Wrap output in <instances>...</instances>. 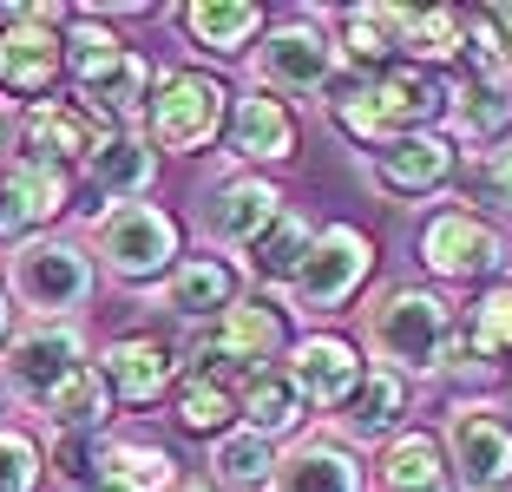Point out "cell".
Returning <instances> with one entry per match:
<instances>
[{
    "mask_svg": "<svg viewBox=\"0 0 512 492\" xmlns=\"http://www.w3.org/2000/svg\"><path fill=\"white\" fill-rule=\"evenodd\" d=\"M92 263L112 269L119 283L145 289V283H165L171 269L184 263V224L171 217L165 204H151V197H138V204H112L92 217Z\"/></svg>",
    "mask_w": 512,
    "mask_h": 492,
    "instance_id": "cell-4",
    "label": "cell"
},
{
    "mask_svg": "<svg viewBox=\"0 0 512 492\" xmlns=\"http://www.w3.org/2000/svg\"><path fill=\"white\" fill-rule=\"evenodd\" d=\"M453 348H460V309L434 289H381L375 309H368V355L375 368L401 374V381H427V374L453 368Z\"/></svg>",
    "mask_w": 512,
    "mask_h": 492,
    "instance_id": "cell-2",
    "label": "cell"
},
{
    "mask_svg": "<svg viewBox=\"0 0 512 492\" xmlns=\"http://www.w3.org/2000/svg\"><path fill=\"white\" fill-rule=\"evenodd\" d=\"M66 204H73V171L14 158L0 171V243L20 250V243H33V237H53Z\"/></svg>",
    "mask_w": 512,
    "mask_h": 492,
    "instance_id": "cell-14",
    "label": "cell"
},
{
    "mask_svg": "<svg viewBox=\"0 0 512 492\" xmlns=\"http://www.w3.org/2000/svg\"><path fill=\"white\" fill-rule=\"evenodd\" d=\"M230 105H237V92H230L217 73L171 66V73L151 79V99H145L138 132L151 138V151H178V158H191V151H211L217 138H224Z\"/></svg>",
    "mask_w": 512,
    "mask_h": 492,
    "instance_id": "cell-5",
    "label": "cell"
},
{
    "mask_svg": "<svg viewBox=\"0 0 512 492\" xmlns=\"http://www.w3.org/2000/svg\"><path fill=\"white\" fill-rule=\"evenodd\" d=\"M0 394H7V388H0Z\"/></svg>",
    "mask_w": 512,
    "mask_h": 492,
    "instance_id": "cell-43",
    "label": "cell"
},
{
    "mask_svg": "<svg viewBox=\"0 0 512 492\" xmlns=\"http://www.w3.org/2000/svg\"><path fill=\"white\" fill-rule=\"evenodd\" d=\"M7 342H14V302H0V361H7Z\"/></svg>",
    "mask_w": 512,
    "mask_h": 492,
    "instance_id": "cell-39",
    "label": "cell"
},
{
    "mask_svg": "<svg viewBox=\"0 0 512 492\" xmlns=\"http://www.w3.org/2000/svg\"><path fill=\"white\" fill-rule=\"evenodd\" d=\"M421 263L440 283H486L506 269V237L486 224L480 210H434L421 224Z\"/></svg>",
    "mask_w": 512,
    "mask_h": 492,
    "instance_id": "cell-11",
    "label": "cell"
},
{
    "mask_svg": "<svg viewBox=\"0 0 512 492\" xmlns=\"http://www.w3.org/2000/svg\"><path fill=\"white\" fill-rule=\"evenodd\" d=\"M289 381H296V394H302V407L309 414H342L348 401H355V388H362V374H368V361H362V348L348 342V335H302V342H289Z\"/></svg>",
    "mask_w": 512,
    "mask_h": 492,
    "instance_id": "cell-15",
    "label": "cell"
},
{
    "mask_svg": "<svg viewBox=\"0 0 512 492\" xmlns=\"http://www.w3.org/2000/svg\"><path fill=\"white\" fill-rule=\"evenodd\" d=\"M171 420L197 440H224L237 427V388L217 381V374H184L178 381V401H171Z\"/></svg>",
    "mask_w": 512,
    "mask_h": 492,
    "instance_id": "cell-35",
    "label": "cell"
},
{
    "mask_svg": "<svg viewBox=\"0 0 512 492\" xmlns=\"http://www.w3.org/2000/svg\"><path fill=\"white\" fill-rule=\"evenodd\" d=\"M480 191H486V197H493V204H499V210H512V138H506V145H499V151H493V158H486V164H480Z\"/></svg>",
    "mask_w": 512,
    "mask_h": 492,
    "instance_id": "cell-38",
    "label": "cell"
},
{
    "mask_svg": "<svg viewBox=\"0 0 512 492\" xmlns=\"http://www.w3.org/2000/svg\"><path fill=\"white\" fill-rule=\"evenodd\" d=\"M283 191H276L270 178H256V171H237V178L211 184L204 191V210H197V224H204V237L217 243V250H250L263 230L283 217Z\"/></svg>",
    "mask_w": 512,
    "mask_h": 492,
    "instance_id": "cell-16",
    "label": "cell"
},
{
    "mask_svg": "<svg viewBox=\"0 0 512 492\" xmlns=\"http://www.w3.org/2000/svg\"><path fill=\"white\" fill-rule=\"evenodd\" d=\"M453 368H512V283H493L467 302Z\"/></svg>",
    "mask_w": 512,
    "mask_h": 492,
    "instance_id": "cell-26",
    "label": "cell"
},
{
    "mask_svg": "<svg viewBox=\"0 0 512 492\" xmlns=\"http://www.w3.org/2000/svg\"><path fill=\"white\" fill-rule=\"evenodd\" d=\"M7 276V302L27 309L33 322H79V309L99 289V263H92L86 243L73 237H33L20 250H7L0 263Z\"/></svg>",
    "mask_w": 512,
    "mask_h": 492,
    "instance_id": "cell-3",
    "label": "cell"
},
{
    "mask_svg": "<svg viewBox=\"0 0 512 492\" xmlns=\"http://www.w3.org/2000/svg\"><path fill=\"white\" fill-rule=\"evenodd\" d=\"M237 296H243V269L230 256H184L165 283H158V309H171L178 322H204V328Z\"/></svg>",
    "mask_w": 512,
    "mask_h": 492,
    "instance_id": "cell-20",
    "label": "cell"
},
{
    "mask_svg": "<svg viewBox=\"0 0 512 492\" xmlns=\"http://www.w3.org/2000/svg\"><path fill=\"white\" fill-rule=\"evenodd\" d=\"M125 60H132V46H125L106 20H73V27H66V79H73L79 99L99 92Z\"/></svg>",
    "mask_w": 512,
    "mask_h": 492,
    "instance_id": "cell-33",
    "label": "cell"
},
{
    "mask_svg": "<svg viewBox=\"0 0 512 492\" xmlns=\"http://www.w3.org/2000/svg\"><path fill=\"white\" fill-rule=\"evenodd\" d=\"M224 145H230V158H243V164H289L302 151V125H296V112H289L283 99L243 92V99L230 105Z\"/></svg>",
    "mask_w": 512,
    "mask_h": 492,
    "instance_id": "cell-19",
    "label": "cell"
},
{
    "mask_svg": "<svg viewBox=\"0 0 512 492\" xmlns=\"http://www.w3.org/2000/svg\"><path fill=\"white\" fill-rule=\"evenodd\" d=\"M335 420H342L348 440H394V433H401V420H407V381L368 361V374H362V388H355V401H348Z\"/></svg>",
    "mask_w": 512,
    "mask_h": 492,
    "instance_id": "cell-30",
    "label": "cell"
},
{
    "mask_svg": "<svg viewBox=\"0 0 512 492\" xmlns=\"http://www.w3.org/2000/svg\"><path fill=\"white\" fill-rule=\"evenodd\" d=\"M362 158H368L375 191L394 197V204H414V197L447 191L453 171H460V145H453L447 132H401V138H388V145L362 151Z\"/></svg>",
    "mask_w": 512,
    "mask_h": 492,
    "instance_id": "cell-12",
    "label": "cell"
},
{
    "mask_svg": "<svg viewBox=\"0 0 512 492\" xmlns=\"http://www.w3.org/2000/svg\"><path fill=\"white\" fill-rule=\"evenodd\" d=\"M447 460L467 492H506L512 486V420L493 401H460L447 414Z\"/></svg>",
    "mask_w": 512,
    "mask_h": 492,
    "instance_id": "cell-13",
    "label": "cell"
},
{
    "mask_svg": "<svg viewBox=\"0 0 512 492\" xmlns=\"http://www.w3.org/2000/svg\"><path fill=\"white\" fill-rule=\"evenodd\" d=\"M119 125H106L86 99H40V105H20L14 119V158L27 164H53V171H86L92 151L106 145Z\"/></svg>",
    "mask_w": 512,
    "mask_h": 492,
    "instance_id": "cell-9",
    "label": "cell"
},
{
    "mask_svg": "<svg viewBox=\"0 0 512 492\" xmlns=\"http://www.w3.org/2000/svg\"><path fill=\"white\" fill-rule=\"evenodd\" d=\"M197 368L191 374H217V368H237L243 381L263 374L276 355H289V309L270 296H237L197 342Z\"/></svg>",
    "mask_w": 512,
    "mask_h": 492,
    "instance_id": "cell-8",
    "label": "cell"
},
{
    "mask_svg": "<svg viewBox=\"0 0 512 492\" xmlns=\"http://www.w3.org/2000/svg\"><path fill=\"white\" fill-rule=\"evenodd\" d=\"M92 368L106 374V388L119 407H151V401H165V394H178V348L165 335H119V342L99 348Z\"/></svg>",
    "mask_w": 512,
    "mask_h": 492,
    "instance_id": "cell-18",
    "label": "cell"
},
{
    "mask_svg": "<svg viewBox=\"0 0 512 492\" xmlns=\"http://www.w3.org/2000/svg\"><path fill=\"white\" fill-rule=\"evenodd\" d=\"M512 132V99L493 86H473V79H453V99H447V138L460 145H499Z\"/></svg>",
    "mask_w": 512,
    "mask_h": 492,
    "instance_id": "cell-34",
    "label": "cell"
},
{
    "mask_svg": "<svg viewBox=\"0 0 512 492\" xmlns=\"http://www.w3.org/2000/svg\"><path fill=\"white\" fill-rule=\"evenodd\" d=\"M375 276V237L355 224H322L309 256H302L296 283H289V309L296 315H335L368 289Z\"/></svg>",
    "mask_w": 512,
    "mask_h": 492,
    "instance_id": "cell-7",
    "label": "cell"
},
{
    "mask_svg": "<svg viewBox=\"0 0 512 492\" xmlns=\"http://www.w3.org/2000/svg\"><path fill=\"white\" fill-rule=\"evenodd\" d=\"M375 486L381 492H453V460H447V440L427 427H407L394 433L375 460Z\"/></svg>",
    "mask_w": 512,
    "mask_h": 492,
    "instance_id": "cell-23",
    "label": "cell"
},
{
    "mask_svg": "<svg viewBox=\"0 0 512 492\" xmlns=\"http://www.w3.org/2000/svg\"><path fill=\"white\" fill-rule=\"evenodd\" d=\"M447 99H453L447 73H427V66L401 60L375 79L342 73L329 86V119H335V132H348L362 151H375L401 132H434V119H447Z\"/></svg>",
    "mask_w": 512,
    "mask_h": 492,
    "instance_id": "cell-1",
    "label": "cell"
},
{
    "mask_svg": "<svg viewBox=\"0 0 512 492\" xmlns=\"http://www.w3.org/2000/svg\"><path fill=\"white\" fill-rule=\"evenodd\" d=\"M237 414H243V427H250V433L283 440V433H296L302 420H309V407H302L296 381H289L283 368H263V374H250V381L237 388Z\"/></svg>",
    "mask_w": 512,
    "mask_h": 492,
    "instance_id": "cell-31",
    "label": "cell"
},
{
    "mask_svg": "<svg viewBox=\"0 0 512 492\" xmlns=\"http://www.w3.org/2000/svg\"><path fill=\"white\" fill-rule=\"evenodd\" d=\"M250 73H256V92H270L283 105L329 99V86L342 79V53H335V40L316 20H283V27H270L250 46Z\"/></svg>",
    "mask_w": 512,
    "mask_h": 492,
    "instance_id": "cell-6",
    "label": "cell"
},
{
    "mask_svg": "<svg viewBox=\"0 0 512 492\" xmlns=\"http://www.w3.org/2000/svg\"><path fill=\"white\" fill-rule=\"evenodd\" d=\"M309 243H316V224H309V217H296V210H283V217H276V224L250 243V250H243V276L289 296V283H296V269H302V256H309Z\"/></svg>",
    "mask_w": 512,
    "mask_h": 492,
    "instance_id": "cell-29",
    "label": "cell"
},
{
    "mask_svg": "<svg viewBox=\"0 0 512 492\" xmlns=\"http://www.w3.org/2000/svg\"><path fill=\"white\" fill-rule=\"evenodd\" d=\"M60 79H66V33L46 27V20H33V7H27L20 27L0 33V92H7L14 105L20 99L40 105V99H53Z\"/></svg>",
    "mask_w": 512,
    "mask_h": 492,
    "instance_id": "cell-17",
    "label": "cell"
},
{
    "mask_svg": "<svg viewBox=\"0 0 512 492\" xmlns=\"http://www.w3.org/2000/svg\"><path fill=\"white\" fill-rule=\"evenodd\" d=\"M460 46H467V14H453V7H407V27H401L407 66L447 73V66H460Z\"/></svg>",
    "mask_w": 512,
    "mask_h": 492,
    "instance_id": "cell-32",
    "label": "cell"
},
{
    "mask_svg": "<svg viewBox=\"0 0 512 492\" xmlns=\"http://www.w3.org/2000/svg\"><path fill=\"white\" fill-rule=\"evenodd\" d=\"M79 368H86V335H79V322H27V328H14V342H7L0 388L14 394V401H27V407H46V394Z\"/></svg>",
    "mask_w": 512,
    "mask_h": 492,
    "instance_id": "cell-10",
    "label": "cell"
},
{
    "mask_svg": "<svg viewBox=\"0 0 512 492\" xmlns=\"http://www.w3.org/2000/svg\"><path fill=\"white\" fill-rule=\"evenodd\" d=\"M0 302H7V276H0Z\"/></svg>",
    "mask_w": 512,
    "mask_h": 492,
    "instance_id": "cell-42",
    "label": "cell"
},
{
    "mask_svg": "<svg viewBox=\"0 0 512 492\" xmlns=\"http://www.w3.org/2000/svg\"><path fill=\"white\" fill-rule=\"evenodd\" d=\"M112 388H106V374L92 368H79V374H66L60 388L46 394V407L40 414L53 420V433H60V440H99V433H106V420H112Z\"/></svg>",
    "mask_w": 512,
    "mask_h": 492,
    "instance_id": "cell-28",
    "label": "cell"
},
{
    "mask_svg": "<svg viewBox=\"0 0 512 492\" xmlns=\"http://www.w3.org/2000/svg\"><path fill=\"white\" fill-rule=\"evenodd\" d=\"M86 178H92V191L112 197V204H138V197L158 184V151H151V138L138 132V125H119L106 145L92 151Z\"/></svg>",
    "mask_w": 512,
    "mask_h": 492,
    "instance_id": "cell-25",
    "label": "cell"
},
{
    "mask_svg": "<svg viewBox=\"0 0 512 492\" xmlns=\"http://www.w3.org/2000/svg\"><path fill=\"white\" fill-rule=\"evenodd\" d=\"M401 27H407V7H388V0H368V7H348L342 33H335V53H342L348 73H388L401 66Z\"/></svg>",
    "mask_w": 512,
    "mask_h": 492,
    "instance_id": "cell-22",
    "label": "cell"
},
{
    "mask_svg": "<svg viewBox=\"0 0 512 492\" xmlns=\"http://www.w3.org/2000/svg\"><path fill=\"white\" fill-rule=\"evenodd\" d=\"M211 473L237 492H270V473H276V440L250 427H230L224 440H211Z\"/></svg>",
    "mask_w": 512,
    "mask_h": 492,
    "instance_id": "cell-36",
    "label": "cell"
},
{
    "mask_svg": "<svg viewBox=\"0 0 512 492\" xmlns=\"http://www.w3.org/2000/svg\"><path fill=\"white\" fill-rule=\"evenodd\" d=\"M20 112H14V99H7V92H0V132H7V125H14Z\"/></svg>",
    "mask_w": 512,
    "mask_h": 492,
    "instance_id": "cell-40",
    "label": "cell"
},
{
    "mask_svg": "<svg viewBox=\"0 0 512 492\" xmlns=\"http://www.w3.org/2000/svg\"><path fill=\"white\" fill-rule=\"evenodd\" d=\"M171 492H217V486H204V479H178Z\"/></svg>",
    "mask_w": 512,
    "mask_h": 492,
    "instance_id": "cell-41",
    "label": "cell"
},
{
    "mask_svg": "<svg viewBox=\"0 0 512 492\" xmlns=\"http://www.w3.org/2000/svg\"><path fill=\"white\" fill-rule=\"evenodd\" d=\"M46 453L27 427H0V492H40Z\"/></svg>",
    "mask_w": 512,
    "mask_h": 492,
    "instance_id": "cell-37",
    "label": "cell"
},
{
    "mask_svg": "<svg viewBox=\"0 0 512 492\" xmlns=\"http://www.w3.org/2000/svg\"><path fill=\"white\" fill-rule=\"evenodd\" d=\"M171 20L191 33V46H204L217 60L263 40V7L256 0H184V7H171Z\"/></svg>",
    "mask_w": 512,
    "mask_h": 492,
    "instance_id": "cell-27",
    "label": "cell"
},
{
    "mask_svg": "<svg viewBox=\"0 0 512 492\" xmlns=\"http://www.w3.org/2000/svg\"><path fill=\"white\" fill-rule=\"evenodd\" d=\"M270 492H368V473L342 440L316 433V440H296L289 453H276Z\"/></svg>",
    "mask_w": 512,
    "mask_h": 492,
    "instance_id": "cell-21",
    "label": "cell"
},
{
    "mask_svg": "<svg viewBox=\"0 0 512 492\" xmlns=\"http://www.w3.org/2000/svg\"><path fill=\"white\" fill-rule=\"evenodd\" d=\"M178 486V460L171 447L151 440H106L92 447V492H171Z\"/></svg>",
    "mask_w": 512,
    "mask_h": 492,
    "instance_id": "cell-24",
    "label": "cell"
}]
</instances>
